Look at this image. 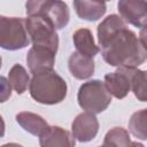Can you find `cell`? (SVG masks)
Segmentation results:
<instances>
[{"mask_svg":"<svg viewBox=\"0 0 147 147\" xmlns=\"http://www.w3.org/2000/svg\"><path fill=\"white\" fill-rule=\"evenodd\" d=\"M98 42L103 60L111 67L137 68L147 59L145 37H138L115 14L98 25Z\"/></svg>","mask_w":147,"mask_h":147,"instance_id":"cell-1","label":"cell"},{"mask_svg":"<svg viewBox=\"0 0 147 147\" xmlns=\"http://www.w3.org/2000/svg\"><path fill=\"white\" fill-rule=\"evenodd\" d=\"M31 98L42 105H56L67 96L65 80L54 70L33 75L29 83Z\"/></svg>","mask_w":147,"mask_h":147,"instance_id":"cell-2","label":"cell"},{"mask_svg":"<svg viewBox=\"0 0 147 147\" xmlns=\"http://www.w3.org/2000/svg\"><path fill=\"white\" fill-rule=\"evenodd\" d=\"M25 10L28 16H40L53 23L56 30H61L69 23L70 11L62 0H26Z\"/></svg>","mask_w":147,"mask_h":147,"instance_id":"cell-3","label":"cell"},{"mask_svg":"<svg viewBox=\"0 0 147 147\" xmlns=\"http://www.w3.org/2000/svg\"><path fill=\"white\" fill-rule=\"evenodd\" d=\"M79 107L92 114H100L108 108L111 102V95L103 82L92 79L84 83L77 94Z\"/></svg>","mask_w":147,"mask_h":147,"instance_id":"cell-4","label":"cell"},{"mask_svg":"<svg viewBox=\"0 0 147 147\" xmlns=\"http://www.w3.org/2000/svg\"><path fill=\"white\" fill-rule=\"evenodd\" d=\"M29 44L25 18L0 15V47L7 51H18Z\"/></svg>","mask_w":147,"mask_h":147,"instance_id":"cell-5","label":"cell"},{"mask_svg":"<svg viewBox=\"0 0 147 147\" xmlns=\"http://www.w3.org/2000/svg\"><path fill=\"white\" fill-rule=\"evenodd\" d=\"M25 28L32 45L45 46L54 52L59 48V36L53 23L40 16H28Z\"/></svg>","mask_w":147,"mask_h":147,"instance_id":"cell-6","label":"cell"},{"mask_svg":"<svg viewBox=\"0 0 147 147\" xmlns=\"http://www.w3.org/2000/svg\"><path fill=\"white\" fill-rule=\"evenodd\" d=\"M117 9L125 23H129L140 29L146 28V0H118Z\"/></svg>","mask_w":147,"mask_h":147,"instance_id":"cell-7","label":"cell"},{"mask_svg":"<svg viewBox=\"0 0 147 147\" xmlns=\"http://www.w3.org/2000/svg\"><path fill=\"white\" fill-rule=\"evenodd\" d=\"M136 68L121 67L114 72H109L105 76V85L110 95L116 99L125 98L131 90V77Z\"/></svg>","mask_w":147,"mask_h":147,"instance_id":"cell-8","label":"cell"},{"mask_svg":"<svg viewBox=\"0 0 147 147\" xmlns=\"http://www.w3.org/2000/svg\"><path fill=\"white\" fill-rule=\"evenodd\" d=\"M55 54L56 52L48 47L32 45L26 54V63L31 74L36 75L53 70L55 63Z\"/></svg>","mask_w":147,"mask_h":147,"instance_id":"cell-9","label":"cell"},{"mask_svg":"<svg viewBox=\"0 0 147 147\" xmlns=\"http://www.w3.org/2000/svg\"><path fill=\"white\" fill-rule=\"evenodd\" d=\"M71 132L74 138L80 142L93 140L99 132V121L95 114L85 111L77 115L71 124Z\"/></svg>","mask_w":147,"mask_h":147,"instance_id":"cell-10","label":"cell"},{"mask_svg":"<svg viewBox=\"0 0 147 147\" xmlns=\"http://www.w3.org/2000/svg\"><path fill=\"white\" fill-rule=\"evenodd\" d=\"M39 144L42 147H72L76 144V139L69 131L62 129L61 126L54 125L49 126L48 130L41 137H39Z\"/></svg>","mask_w":147,"mask_h":147,"instance_id":"cell-11","label":"cell"},{"mask_svg":"<svg viewBox=\"0 0 147 147\" xmlns=\"http://www.w3.org/2000/svg\"><path fill=\"white\" fill-rule=\"evenodd\" d=\"M68 67L71 75L77 79H87L94 74V61L93 57L80 54L79 52H74L68 61Z\"/></svg>","mask_w":147,"mask_h":147,"instance_id":"cell-12","label":"cell"},{"mask_svg":"<svg viewBox=\"0 0 147 147\" xmlns=\"http://www.w3.org/2000/svg\"><path fill=\"white\" fill-rule=\"evenodd\" d=\"M74 7L82 20L90 22L98 21L107 11L106 2L96 0H74Z\"/></svg>","mask_w":147,"mask_h":147,"instance_id":"cell-13","label":"cell"},{"mask_svg":"<svg viewBox=\"0 0 147 147\" xmlns=\"http://www.w3.org/2000/svg\"><path fill=\"white\" fill-rule=\"evenodd\" d=\"M16 122L22 126V129L36 137H41L49 127L48 123L40 115L31 111L18 113L16 115Z\"/></svg>","mask_w":147,"mask_h":147,"instance_id":"cell-14","label":"cell"},{"mask_svg":"<svg viewBox=\"0 0 147 147\" xmlns=\"http://www.w3.org/2000/svg\"><path fill=\"white\" fill-rule=\"evenodd\" d=\"M72 40L77 52H79L83 55L94 57L100 52V48L95 45L93 34L88 29L83 28L75 31V33L72 34Z\"/></svg>","mask_w":147,"mask_h":147,"instance_id":"cell-15","label":"cell"},{"mask_svg":"<svg viewBox=\"0 0 147 147\" xmlns=\"http://www.w3.org/2000/svg\"><path fill=\"white\" fill-rule=\"evenodd\" d=\"M8 80L10 86L16 91L17 94H22L26 91L30 78L25 68L21 64H14L8 72Z\"/></svg>","mask_w":147,"mask_h":147,"instance_id":"cell-16","label":"cell"},{"mask_svg":"<svg viewBox=\"0 0 147 147\" xmlns=\"http://www.w3.org/2000/svg\"><path fill=\"white\" fill-rule=\"evenodd\" d=\"M146 119H147V109H141L139 111L133 113L129 121V131L140 140L147 139Z\"/></svg>","mask_w":147,"mask_h":147,"instance_id":"cell-17","label":"cell"},{"mask_svg":"<svg viewBox=\"0 0 147 147\" xmlns=\"http://www.w3.org/2000/svg\"><path fill=\"white\" fill-rule=\"evenodd\" d=\"M132 142L130 140L129 132L121 126H116L109 130L105 136V140H103V146L126 147V146H130Z\"/></svg>","mask_w":147,"mask_h":147,"instance_id":"cell-18","label":"cell"},{"mask_svg":"<svg viewBox=\"0 0 147 147\" xmlns=\"http://www.w3.org/2000/svg\"><path fill=\"white\" fill-rule=\"evenodd\" d=\"M131 90L139 101H146V71L134 69L131 77Z\"/></svg>","mask_w":147,"mask_h":147,"instance_id":"cell-19","label":"cell"},{"mask_svg":"<svg viewBox=\"0 0 147 147\" xmlns=\"http://www.w3.org/2000/svg\"><path fill=\"white\" fill-rule=\"evenodd\" d=\"M10 96H11L10 83L6 77L0 76V103L6 102Z\"/></svg>","mask_w":147,"mask_h":147,"instance_id":"cell-20","label":"cell"},{"mask_svg":"<svg viewBox=\"0 0 147 147\" xmlns=\"http://www.w3.org/2000/svg\"><path fill=\"white\" fill-rule=\"evenodd\" d=\"M5 131H6V125H5V121L2 118V116L0 115V138H2L5 136Z\"/></svg>","mask_w":147,"mask_h":147,"instance_id":"cell-21","label":"cell"},{"mask_svg":"<svg viewBox=\"0 0 147 147\" xmlns=\"http://www.w3.org/2000/svg\"><path fill=\"white\" fill-rule=\"evenodd\" d=\"M96 1H100V2H107V1H109V0H96Z\"/></svg>","mask_w":147,"mask_h":147,"instance_id":"cell-22","label":"cell"},{"mask_svg":"<svg viewBox=\"0 0 147 147\" xmlns=\"http://www.w3.org/2000/svg\"><path fill=\"white\" fill-rule=\"evenodd\" d=\"M1 64H2V60H1V56H0V68H1Z\"/></svg>","mask_w":147,"mask_h":147,"instance_id":"cell-23","label":"cell"}]
</instances>
